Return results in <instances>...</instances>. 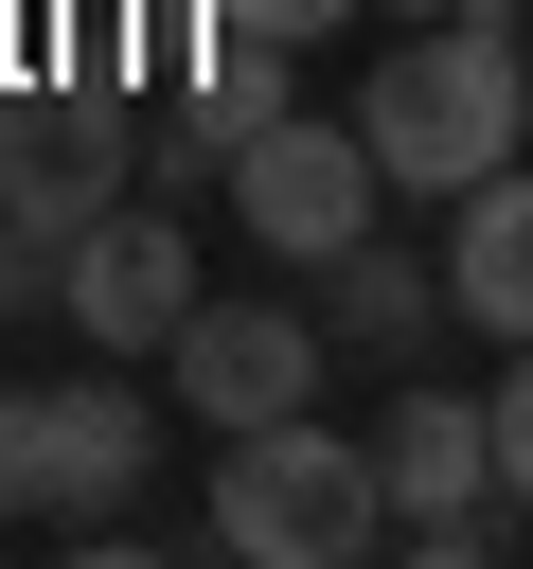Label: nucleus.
Returning <instances> with one entry per match:
<instances>
[{"mask_svg": "<svg viewBox=\"0 0 533 569\" xmlns=\"http://www.w3.org/2000/svg\"><path fill=\"white\" fill-rule=\"evenodd\" d=\"M53 302H71V338H89V356H178V320L213 302V284H195L178 196L142 178L124 213H89V231H71V267H53Z\"/></svg>", "mask_w": 533, "mask_h": 569, "instance_id": "nucleus-5", "label": "nucleus"}, {"mask_svg": "<svg viewBox=\"0 0 533 569\" xmlns=\"http://www.w3.org/2000/svg\"><path fill=\"white\" fill-rule=\"evenodd\" d=\"M373 18H444V0H373Z\"/></svg>", "mask_w": 533, "mask_h": 569, "instance_id": "nucleus-15", "label": "nucleus"}, {"mask_svg": "<svg viewBox=\"0 0 533 569\" xmlns=\"http://www.w3.org/2000/svg\"><path fill=\"white\" fill-rule=\"evenodd\" d=\"M142 462H160V409H142L124 373H53V391H18V480H36L53 533H107V516L142 498Z\"/></svg>", "mask_w": 533, "mask_h": 569, "instance_id": "nucleus-7", "label": "nucleus"}, {"mask_svg": "<svg viewBox=\"0 0 533 569\" xmlns=\"http://www.w3.org/2000/svg\"><path fill=\"white\" fill-rule=\"evenodd\" d=\"M0 516H36V480H18V391H0Z\"/></svg>", "mask_w": 533, "mask_h": 569, "instance_id": "nucleus-14", "label": "nucleus"}, {"mask_svg": "<svg viewBox=\"0 0 533 569\" xmlns=\"http://www.w3.org/2000/svg\"><path fill=\"white\" fill-rule=\"evenodd\" d=\"M373 462H391V551L462 569V551H497V533H515V480H497V391L409 373V391H391V427H373Z\"/></svg>", "mask_w": 533, "mask_h": 569, "instance_id": "nucleus-3", "label": "nucleus"}, {"mask_svg": "<svg viewBox=\"0 0 533 569\" xmlns=\"http://www.w3.org/2000/svg\"><path fill=\"white\" fill-rule=\"evenodd\" d=\"M160 373H178V409L231 445V427H284V409H320L338 338H320V302H195Z\"/></svg>", "mask_w": 533, "mask_h": 569, "instance_id": "nucleus-6", "label": "nucleus"}, {"mask_svg": "<svg viewBox=\"0 0 533 569\" xmlns=\"http://www.w3.org/2000/svg\"><path fill=\"white\" fill-rule=\"evenodd\" d=\"M124 196H142V160H124L89 107H36V124L0 142V249H53V267H71V231L124 213Z\"/></svg>", "mask_w": 533, "mask_h": 569, "instance_id": "nucleus-8", "label": "nucleus"}, {"mask_svg": "<svg viewBox=\"0 0 533 569\" xmlns=\"http://www.w3.org/2000/svg\"><path fill=\"white\" fill-rule=\"evenodd\" d=\"M497 480H515V516H533V338H515V373H497Z\"/></svg>", "mask_w": 533, "mask_h": 569, "instance_id": "nucleus-12", "label": "nucleus"}, {"mask_svg": "<svg viewBox=\"0 0 533 569\" xmlns=\"http://www.w3.org/2000/svg\"><path fill=\"white\" fill-rule=\"evenodd\" d=\"M444 302L480 338H533V160H497L480 196H444Z\"/></svg>", "mask_w": 533, "mask_h": 569, "instance_id": "nucleus-10", "label": "nucleus"}, {"mask_svg": "<svg viewBox=\"0 0 533 569\" xmlns=\"http://www.w3.org/2000/svg\"><path fill=\"white\" fill-rule=\"evenodd\" d=\"M18 71H36V0H0V89H18Z\"/></svg>", "mask_w": 533, "mask_h": 569, "instance_id": "nucleus-13", "label": "nucleus"}, {"mask_svg": "<svg viewBox=\"0 0 533 569\" xmlns=\"http://www.w3.org/2000/svg\"><path fill=\"white\" fill-rule=\"evenodd\" d=\"M231 213H249V249H266V267H302V284H320V267L391 213V160H373V124H355V107H338V124H320V107H284V124H249Z\"/></svg>", "mask_w": 533, "mask_h": 569, "instance_id": "nucleus-4", "label": "nucleus"}, {"mask_svg": "<svg viewBox=\"0 0 533 569\" xmlns=\"http://www.w3.org/2000/svg\"><path fill=\"white\" fill-rule=\"evenodd\" d=\"M355 124H373L391 196H480V178L515 160V124H533V0H515V18H497V0H444L426 36H391V53L355 71Z\"/></svg>", "mask_w": 533, "mask_h": 569, "instance_id": "nucleus-1", "label": "nucleus"}, {"mask_svg": "<svg viewBox=\"0 0 533 569\" xmlns=\"http://www.w3.org/2000/svg\"><path fill=\"white\" fill-rule=\"evenodd\" d=\"M355 0H213V36H249V53H302V36H338Z\"/></svg>", "mask_w": 533, "mask_h": 569, "instance_id": "nucleus-11", "label": "nucleus"}, {"mask_svg": "<svg viewBox=\"0 0 533 569\" xmlns=\"http://www.w3.org/2000/svg\"><path fill=\"white\" fill-rule=\"evenodd\" d=\"M462 302H444V267L426 249H391V231H355L338 267H320V338L338 356H391V373H426V338H444Z\"/></svg>", "mask_w": 533, "mask_h": 569, "instance_id": "nucleus-9", "label": "nucleus"}, {"mask_svg": "<svg viewBox=\"0 0 533 569\" xmlns=\"http://www.w3.org/2000/svg\"><path fill=\"white\" fill-rule=\"evenodd\" d=\"M213 551H249V569H355V551H391V462L338 445L320 409L231 427L213 445Z\"/></svg>", "mask_w": 533, "mask_h": 569, "instance_id": "nucleus-2", "label": "nucleus"}]
</instances>
